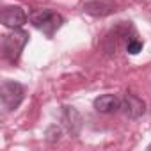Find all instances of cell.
I'll use <instances>...</instances> for the list:
<instances>
[{
  "instance_id": "3957f363",
  "label": "cell",
  "mask_w": 151,
  "mask_h": 151,
  "mask_svg": "<svg viewBox=\"0 0 151 151\" xmlns=\"http://www.w3.org/2000/svg\"><path fill=\"white\" fill-rule=\"evenodd\" d=\"M23 86L13 80H6L0 89V98H2V107L6 110H16L20 103L23 101Z\"/></svg>"
},
{
  "instance_id": "52a82bcc",
  "label": "cell",
  "mask_w": 151,
  "mask_h": 151,
  "mask_svg": "<svg viewBox=\"0 0 151 151\" xmlns=\"http://www.w3.org/2000/svg\"><path fill=\"white\" fill-rule=\"evenodd\" d=\"M84 11L93 16H107V14L114 13V6L107 4V2H87L84 6Z\"/></svg>"
},
{
  "instance_id": "7a4b0ae2",
  "label": "cell",
  "mask_w": 151,
  "mask_h": 151,
  "mask_svg": "<svg viewBox=\"0 0 151 151\" xmlns=\"http://www.w3.org/2000/svg\"><path fill=\"white\" fill-rule=\"evenodd\" d=\"M29 43V32L22 30V29H13L11 34H6L4 36V41H2V55L6 60H9L11 64L18 62L25 45Z\"/></svg>"
},
{
  "instance_id": "5b68a950",
  "label": "cell",
  "mask_w": 151,
  "mask_h": 151,
  "mask_svg": "<svg viewBox=\"0 0 151 151\" xmlns=\"http://www.w3.org/2000/svg\"><path fill=\"white\" fill-rule=\"evenodd\" d=\"M121 110L124 112V116H128L130 119H139L144 112H146V103L132 93H126L124 98L121 100Z\"/></svg>"
},
{
  "instance_id": "277c9868",
  "label": "cell",
  "mask_w": 151,
  "mask_h": 151,
  "mask_svg": "<svg viewBox=\"0 0 151 151\" xmlns=\"http://www.w3.org/2000/svg\"><path fill=\"white\" fill-rule=\"evenodd\" d=\"M0 22L7 29H22L27 23V14L20 6H7L2 9Z\"/></svg>"
},
{
  "instance_id": "9c48e42d",
  "label": "cell",
  "mask_w": 151,
  "mask_h": 151,
  "mask_svg": "<svg viewBox=\"0 0 151 151\" xmlns=\"http://www.w3.org/2000/svg\"><path fill=\"white\" fill-rule=\"evenodd\" d=\"M147 149H151V144H149V146H147Z\"/></svg>"
},
{
  "instance_id": "6da1fadb",
  "label": "cell",
  "mask_w": 151,
  "mask_h": 151,
  "mask_svg": "<svg viewBox=\"0 0 151 151\" xmlns=\"http://www.w3.org/2000/svg\"><path fill=\"white\" fill-rule=\"evenodd\" d=\"M30 23L36 29H39L43 34H46L48 37H52L62 27L64 18L59 13L52 11V9H34L30 13Z\"/></svg>"
},
{
  "instance_id": "8992f818",
  "label": "cell",
  "mask_w": 151,
  "mask_h": 151,
  "mask_svg": "<svg viewBox=\"0 0 151 151\" xmlns=\"http://www.w3.org/2000/svg\"><path fill=\"white\" fill-rule=\"evenodd\" d=\"M94 109L101 114H114L121 110V100L114 94H103L94 100Z\"/></svg>"
},
{
  "instance_id": "ba28073f",
  "label": "cell",
  "mask_w": 151,
  "mask_h": 151,
  "mask_svg": "<svg viewBox=\"0 0 151 151\" xmlns=\"http://www.w3.org/2000/svg\"><path fill=\"white\" fill-rule=\"evenodd\" d=\"M126 52L130 53V55H137L139 52H142V41L140 39H137V36H133V37H130L128 41H126Z\"/></svg>"
}]
</instances>
